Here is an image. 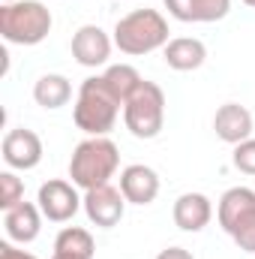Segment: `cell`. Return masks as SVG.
Segmentation results:
<instances>
[{
    "label": "cell",
    "mask_w": 255,
    "mask_h": 259,
    "mask_svg": "<svg viewBox=\"0 0 255 259\" xmlns=\"http://www.w3.org/2000/svg\"><path fill=\"white\" fill-rule=\"evenodd\" d=\"M156 259H195V256H192L186 247H165V250L156 253Z\"/></svg>",
    "instance_id": "23"
},
{
    "label": "cell",
    "mask_w": 255,
    "mask_h": 259,
    "mask_svg": "<svg viewBox=\"0 0 255 259\" xmlns=\"http://www.w3.org/2000/svg\"><path fill=\"white\" fill-rule=\"evenodd\" d=\"M231 163H234L237 172H243V175H255V139H246V142L234 145Z\"/></svg>",
    "instance_id": "21"
},
{
    "label": "cell",
    "mask_w": 255,
    "mask_h": 259,
    "mask_svg": "<svg viewBox=\"0 0 255 259\" xmlns=\"http://www.w3.org/2000/svg\"><path fill=\"white\" fill-rule=\"evenodd\" d=\"M213 130L225 145H240L252 139V112L240 103H225L213 115Z\"/></svg>",
    "instance_id": "12"
},
{
    "label": "cell",
    "mask_w": 255,
    "mask_h": 259,
    "mask_svg": "<svg viewBox=\"0 0 255 259\" xmlns=\"http://www.w3.org/2000/svg\"><path fill=\"white\" fill-rule=\"evenodd\" d=\"M51 9L39 0H15L0 6V36L12 46H39L51 33Z\"/></svg>",
    "instance_id": "4"
},
{
    "label": "cell",
    "mask_w": 255,
    "mask_h": 259,
    "mask_svg": "<svg viewBox=\"0 0 255 259\" xmlns=\"http://www.w3.org/2000/svg\"><path fill=\"white\" fill-rule=\"evenodd\" d=\"M120 166V151L108 136H87L84 142L75 145L72 160H69V178L78 190H93L102 187L114 178Z\"/></svg>",
    "instance_id": "1"
},
{
    "label": "cell",
    "mask_w": 255,
    "mask_h": 259,
    "mask_svg": "<svg viewBox=\"0 0 255 259\" xmlns=\"http://www.w3.org/2000/svg\"><path fill=\"white\" fill-rule=\"evenodd\" d=\"M33 100H36V106L51 109V112L54 109H63L66 103L72 100V84H69V78L60 75V72H45L33 84Z\"/></svg>",
    "instance_id": "18"
},
{
    "label": "cell",
    "mask_w": 255,
    "mask_h": 259,
    "mask_svg": "<svg viewBox=\"0 0 255 259\" xmlns=\"http://www.w3.org/2000/svg\"><path fill=\"white\" fill-rule=\"evenodd\" d=\"M174 226L183 232H201L210 220H213V202L204 193H183L174 202Z\"/></svg>",
    "instance_id": "15"
},
{
    "label": "cell",
    "mask_w": 255,
    "mask_h": 259,
    "mask_svg": "<svg viewBox=\"0 0 255 259\" xmlns=\"http://www.w3.org/2000/svg\"><path fill=\"white\" fill-rule=\"evenodd\" d=\"M102 78H105V84H108V91L114 94V100L123 106L129 97L138 91V84L144 81L141 78V72L135 69V66H129V64H111L105 72H102Z\"/></svg>",
    "instance_id": "19"
},
{
    "label": "cell",
    "mask_w": 255,
    "mask_h": 259,
    "mask_svg": "<svg viewBox=\"0 0 255 259\" xmlns=\"http://www.w3.org/2000/svg\"><path fill=\"white\" fill-rule=\"evenodd\" d=\"M111 49H114V39L99 27V24H84L72 33V58L81 66H105L111 58Z\"/></svg>",
    "instance_id": "10"
},
{
    "label": "cell",
    "mask_w": 255,
    "mask_h": 259,
    "mask_svg": "<svg viewBox=\"0 0 255 259\" xmlns=\"http://www.w3.org/2000/svg\"><path fill=\"white\" fill-rule=\"evenodd\" d=\"M120 193L129 205H150L159 196V175L144 163H132L120 172Z\"/></svg>",
    "instance_id": "13"
},
{
    "label": "cell",
    "mask_w": 255,
    "mask_h": 259,
    "mask_svg": "<svg viewBox=\"0 0 255 259\" xmlns=\"http://www.w3.org/2000/svg\"><path fill=\"white\" fill-rule=\"evenodd\" d=\"M123 124L135 139H156L165 127V94L156 81H141L123 103Z\"/></svg>",
    "instance_id": "6"
},
{
    "label": "cell",
    "mask_w": 255,
    "mask_h": 259,
    "mask_svg": "<svg viewBox=\"0 0 255 259\" xmlns=\"http://www.w3.org/2000/svg\"><path fill=\"white\" fill-rule=\"evenodd\" d=\"M96 256V241L87 229L81 226H63L54 238V253L51 259H93Z\"/></svg>",
    "instance_id": "17"
},
{
    "label": "cell",
    "mask_w": 255,
    "mask_h": 259,
    "mask_svg": "<svg viewBox=\"0 0 255 259\" xmlns=\"http://www.w3.org/2000/svg\"><path fill=\"white\" fill-rule=\"evenodd\" d=\"M3 160L9 169H18V172H27V169H36L42 163V139L27 127H15L3 136Z\"/></svg>",
    "instance_id": "9"
},
{
    "label": "cell",
    "mask_w": 255,
    "mask_h": 259,
    "mask_svg": "<svg viewBox=\"0 0 255 259\" xmlns=\"http://www.w3.org/2000/svg\"><path fill=\"white\" fill-rule=\"evenodd\" d=\"M0 259H39V256H33V253H27V250H18L15 244L3 241V244H0Z\"/></svg>",
    "instance_id": "22"
},
{
    "label": "cell",
    "mask_w": 255,
    "mask_h": 259,
    "mask_svg": "<svg viewBox=\"0 0 255 259\" xmlns=\"http://www.w3.org/2000/svg\"><path fill=\"white\" fill-rule=\"evenodd\" d=\"M84 214L93 226L99 229H114L120 220H123V211H126V196L120 193L117 187L111 184H102V187H93V190H84Z\"/></svg>",
    "instance_id": "8"
},
{
    "label": "cell",
    "mask_w": 255,
    "mask_h": 259,
    "mask_svg": "<svg viewBox=\"0 0 255 259\" xmlns=\"http://www.w3.org/2000/svg\"><path fill=\"white\" fill-rule=\"evenodd\" d=\"M162 58H165V64L171 66V69H177V72H192V69H198L207 61V49L195 36H174L162 49Z\"/></svg>",
    "instance_id": "16"
},
{
    "label": "cell",
    "mask_w": 255,
    "mask_h": 259,
    "mask_svg": "<svg viewBox=\"0 0 255 259\" xmlns=\"http://www.w3.org/2000/svg\"><path fill=\"white\" fill-rule=\"evenodd\" d=\"M36 205L42 211L45 220L51 223H66L78 214V208L84 205V196H78V187L72 181H63V178H51L39 187L36 193Z\"/></svg>",
    "instance_id": "7"
},
{
    "label": "cell",
    "mask_w": 255,
    "mask_h": 259,
    "mask_svg": "<svg viewBox=\"0 0 255 259\" xmlns=\"http://www.w3.org/2000/svg\"><path fill=\"white\" fill-rule=\"evenodd\" d=\"M3 229H6V238L15 241V244L36 241L39 238V229H42V211H39V205L18 202L15 208L3 211Z\"/></svg>",
    "instance_id": "11"
},
{
    "label": "cell",
    "mask_w": 255,
    "mask_h": 259,
    "mask_svg": "<svg viewBox=\"0 0 255 259\" xmlns=\"http://www.w3.org/2000/svg\"><path fill=\"white\" fill-rule=\"evenodd\" d=\"M120 109L123 106L114 100V94L108 91L105 78L102 75H90L78 88V97H75V106H72V121L87 136H108L114 130V124H117Z\"/></svg>",
    "instance_id": "2"
},
{
    "label": "cell",
    "mask_w": 255,
    "mask_h": 259,
    "mask_svg": "<svg viewBox=\"0 0 255 259\" xmlns=\"http://www.w3.org/2000/svg\"><path fill=\"white\" fill-rule=\"evenodd\" d=\"M243 3H246V6H252V9H255V0H243Z\"/></svg>",
    "instance_id": "24"
},
{
    "label": "cell",
    "mask_w": 255,
    "mask_h": 259,
    "mask_svg": "<svg viewBox=\"0 0 255 259\" xmlns=\"http://www.w3.org/2000/svg\"><path fill=\"white\" fill-rule=\"evenodd\" d=\"M18 202H24V181L15 172H0V208L9 211Z\"/></svg>",
    "instance_id": "20"
},
{
    "label": "cell",
    "mask_w": 255,
    "mask_h": 259,
    "mask_svg": "<svg viewBox=\"0 0 255 259\" xmlns=\"http://www.w3.org/2000/svg\"><path fill=\"white\" fill-rule=\"evenodd\" d=\"M216 220L243 253H255V190L249 187L225 190L216 205Z\"/></svg>",
    "instance_id": "5"
},
{
    "label": "cell",
    "mask_w": 255,
    "mask_h": 259,
    "mask_svg": "<svg viewBox=\"0 0 255 259\" xmlns=\"http://www.w3.org/2000/svg\"><path fill=\"white\" fill-rule=\"evenodd\" d=\"M168 42V21L156 9H135L114 24V46L132 58L165 49Z\"/></svg>",
    "instance_id": "3"
},
{
    "label": "cell",
    "mask_w": 255,
    "mask_h": 259,
    "mask_svg": "<svg viewBox=\"0 0 255 259\" xmlns=\"http://www.w3.org/2000/svg\"><path fill=\"white\" fill-rule=\"evenodd\" d=\"M3 3H15V0H3Z\"/></svg>",
    "instance_id": "25"
},
{
    "label": "cell",
    "mask_w": 255,
    "mask_h": 259,
    "mask_svg": "<svg viewBox=\"0 0 255 259\" xmlns=\"http://www.w3.org/2000/svg\"><path fill=\"white\" fill-rule=\"evenodd\" d=\"M165 9L177 21L210 24V21H222L228 15L231 0H165Z\"/></svg>",
    "instance_id": "14"
}]
</instances>
